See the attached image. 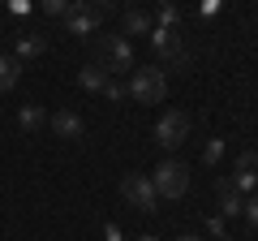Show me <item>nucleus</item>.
Segmentation results:
<instances>
[{
	"instance_id": "nucleus-1",
	"label": "nucleus",
	"mask_w": 258,
	"mask_h": 241,
	"mask_svg": "<svg viewBox=\"0 0 258 241\" xmlns=\"http://www.w3.org/2000/svg\"><path fill=\"white\" fill-rule=\"evenodd\" d=\"M91 65H99L103 74H134V47L125 35H95V56Z\"/></svg>"
},
{
	"instance_id": "nucleus-2",
	"label": "nucleus",
	"mask_w": 258,
	"mask_h": 241,
	"mask_svg": "<svg viewBox=\"0 0 258 241\" xmlns=\"http://www.w3.org/2000/svg\"><path fill=\"white\" fill-rule=\"evenodd\" d=\"M112 13V5H103V0H74L69 5V13H64V30L78 39L95 35V30L103 26V18Z\"/></svg>"
},
{
	"instance_id": "nucleus-3",
	"label": "nucleus",
	"mask_w": 258,
	"mask_h": 241,
	"mask_svg": "<svg viewBox=\"0 0 258 241\" xmlns=\"http://www.w3.org/2000/svg\"><path fill=\"white\" fill-rule=\"evenodd\" d=\"M151 52L159 56V65L164 69H176V74H185L189 69V47H185V39H181V30H151Z\"/></svg>"
},
{
	"instance_id": "nucleus-4",
	"label": "nucleus",
	"mask_w": 258,
	"mask_h": 241,
	"mask_svg": "<svg viewBox=\"0 0 258 241\" xmlns=\"http://www.w3.org/2000/svg\"><path fill=\"white\" fill-rule=\"evenodd\" d=\"M151 186H155L159 203H176V198L189 190V168H185L181 159H164V164L151 172Z\"/></svg>"
},
{
	"instance_id": "nucleus-5",
	"label": "nucleus",
	"mask_w": 258,
	"mask_h": 241,
	"mask_svg": "<svg viewBox=\"0 0 258 241\" xmlns=\"http://www.w3.org/2000/svg\"><path fill=\"white\" fill-rule=\"evenodd\" d=\"M129 99L134 103H164V95H168V78H164V69H134L129 74Z\"/></svg>"
},
{
	"instance_id": "nucleus-6",
	"label": "nucleus",
	"mask_w": 258,
	"mask_h": 241,
	"mask_svg": "<svg viewBox=\"0 0 258 241\" xmlns=\"http://www.w3.org/2000/svg\"><path fill=\"white\" fill-rule=\"evenodd\" d=\"M155 142L164 151H181L185 142H189V116H185L181 108H168L164 116L155 120Z\"/></svg>"
},
{
	"instance_id": "nucleus-7",
	"label": "nucleus",
	"mask_w": 258,
	"mask_h": 241,
	"mask_svg": "<svg viewBox=\"0 0 258 241\" xmlns=\"http://www.w3.org/2000/svg\"><path fill=\"white\" fill-rule=\"evenodd\" d=\"M120 198H125L129 207H138V211H159V194H155V186H151L147 172L120 176Z\"/></svg>"
},
{
	"instance_id": "nucleus-8",
	"label": "nucleus",
	"mask_w": 258,
	"mask_h": 241,
	"mask_svg": "<svg viewBox=\"0 0 258 241\" xmlns=\"http://www.w3.org/2000/svg\"><path fill=\"white\" fill-rule=\"evenodd\" d=\"M232 186L241 198L258 194V151H241L237 155V172H232Z\"/></svg>"
},
{
	"instance_id": "nucleus-9",
	"label": "nucleus",
	"mask_w": 258,
	"mask_h": 241,
	"mask_svg": "<svg viewBox=\"0 0 258 241\" xmlns=\"http://www.w3.org/2000/svg\"><path fill=\"white\" fill-rule=\"evenodd\" d=\"M47 125H52V134H56V138H64V142H82V134H86V120L78 116L74 108L52 112V116H47Z\"/></svg>"
},
{
	"instance_id": "nucleus-10",
	"label": "nucleus",
	"mask_w": 258,
	"mask_h": 241,
	"mask_svg": "<svg viewBox=\"0 0 258 241\" xmlns=\"http://www.w3.org/2000/svg\"><path fill=\"white\" fill-rule=\"evenodd\" d=\"M215 203H220V211H215V215H224V220H232V215H241V207H245V198L237 194V186H232V176H215Z\"/></svg>"
},
{
	"instance_id": "nucleus-11",
	"label": "nucleus",
	"mask_w": 258,
	"mask_h": 241,
	"mask_svg": "<svg viewBox=\"0 0 258 241\" xmlns=\"http://www.w3.org/2000/svg\"><path fill=\"white\" fill-rule=\"evenodd\" d=\"M155 30V13L151 9H125L120 13V35H151Z\"/></svg>"
},
{
	"instance_id": "nucleus-12",
	"label": "nucleus",
	"mask_w": 258,
	"mask_h": 241,
	"mask_svg": "<svg viewBox=\"0 0 258 241\" xmlns=\"http://www.w3.org/2000/svg\"><path fill=\"white\" fill-rule=\"evenodd\" d=\"M47 52V39L39 35V30H22L18 35V65L22 61H35V56H43Z\"/></svg>"
},
{
	"instance_id": "nucleus-13",
	"label": "nucleus",
	"mask_w": 258,
	"mask_h": 241,
	"mask_svg": "<svg viewBox=\"0 0 258 241\" xmlns=\"http://www.w3.org/2000/svg\"><path fill=\"white\" fill-rule=\"evenodd\" d=\"M43 125H47L43 103H22V112H18V130H22V134H39Z\"/></svg>"
},
{
	"instance_id": "nucleus-14",
	"label": "nucleus",
	"mask_w": 258,
	"mask_h": 241,
	"mask_svg": "<svg viewBox=\"0 0 258 241\" xmlns=\"http://www.w3.org/2000/svg\"><path fill=\"white\" fill-rule=\"evenodd\" d=\"M108 78H112V74H103V69H99V65H91V61L78 69V86H82V91H91V95H103Z\"/></svg>"
},
{
	"instance_id": "nucleus-15",
	"label": "nucleus",
	"mask_w": 258,
	"mask_h": 241,
	"mask_svg": "<svg viewBox=\"0 0 258 241\" xmlns=\"http://www.w3.org/2000/svg\"><path fill=\"white\" fill-rule=\"evenodd\" d=\"M18 82H22V65H18V56H0V95L13 91Z\"/></svg>"
},
{
	"instance_id": "nucleus-16",
	"label": "nucleus",
	"mask_w": 258,
	"mask_h": 241,
	"mask_svg": "<svg viewBox=\"0 0 258 241\" xmlns=\"http://www.w3.org/2000/svg\"><path fill=\"white\" fill-rule=\"evenodd\" d=\"M155 26L159 30H181V9H176V5H159L155 9Z\"/></svg>"
},
{
	"instance_id": "nucleus-17",
	"label": "nucleus",
	"mask_w": 258,
	"mask_h": 241,
	"mask_svg": "<svg viewBox=\"0 0 258 241\" xmlns=\"http://www.w3.org/2000/svg\"><path fill=\"white\" fill-rule=\"evenodd\" d=\"M103 99H108V103H120V99H129L125 82H120V78H108V86H103Z\"/></svg>"
},
{
	"instance_id": "nucleus-18",
	"label": "nucleus",
	"mask_w": 258,
	"mask_h": 241,
	"mask_svg": "<svg viewBox=\"0 0 258 241\" xmlns=\"http://www.w3.org/2000/svg\"><path fill=\"white\" fill-rule=\"evenodd\" d=\"M241 220H245L249 228H258V194L245 198V207H241Z\"/></svg>"
},
{
	"instance_id": "nucleus-19",
	"label": "nucleus",
	"mask_w": 258,
	"mask_h": 241,
	"mask_svg": "<svg viewBox=\"0 0 258 241\" xmlns=\"http://www.w3.org/2000/svg\"><path fill=\"white\" fill-rule=\"evenodd\" d=\"M203 159H207V164H220V159H224V142L211 138V142H207V151H203Z\"/></svg>"
},
{
	"instance_id": "nucleus-20",
	"label": "nucleus",
	"mask_w": 258,
	"mask_h": 241,
	"mask_svg": "<svg viewBox=\"0 0 258 241\" xmlns=\"http://www.w3.org/2000/svg\"><path fill=\"white\" fill-rule=\"evenodd\" d=\"M69 5H74V0H43V13H52V18H64V13H69Z\"/></svg>"
},
{
	"instance_id": "nucleus-21",
	"label": "nucleus",
	"mask_w": 258,
	"mask_h": 241,
	"mask_svg": "<svg viewBox=\"0 0 258 241\" xmlns=\"http://www.w3.org/2000/svg\"><path fill=\"white\" fill-rule=\"evenodd\" d=\"M207 228L215 232V241H224L228 232H224V215H207Z\"/></svg>"
},
{
	"instance_id": "nucleus-22",
	"label": "nucleus",
	"mask_w": 258,
	"mask_h": 241,
	"mask_svg": "<svg viewBox=\"0 0 258 241\" xmlns=\"http://www.w3.org/2000/svg\"><path fill=\"white\" fill-rule=\"evenodd\" d=\"M103 237H108V241H120V228H116V224H103Z\"/></svg>"
},
{
	"instance_id": "nucleus-23",
	"label": "nucleus",
	"mask_w": 258,
	"mask_h": 241,
	"mask_svg": "<svg viewBox=\"0 0 258 241\" xmlns=\"http://www.w3.org/2000/svg\"><path fill=\"white\" fill-rule=\"evenodd\" d=\"M176 241H203V237H194V232H181V237H176Z\"/></svg>"
},
{
	"instance_id": "nucleus-24",
	"label": "nucleus",
	"mask_w": 258,
	"mask_h": 241,
	"mask_svg": "<svg viewBox=\"0 0 258 241\" xmlns=\"http://www.w3.org/2000/svg\"><path fill=\"white\" fill-rule=\"evenodd\" d=\"M138 241H159V237H138Z\"/></svg>"
},
{
	"instance_id": "nucleus-25",
	"label": "nucleus",
	"mask_w": 258,
	"mask_h": 241,
	"mask_svg": "<svg viewBox=\"0 0 258 241\" xmlns=\"http://www.w3.org/2000/svg\"><path fill=\"white\" fill-rule=\"evenodd\" d=\"M0 35H5V22H0Z\"/></svg>"
}]
</instances>
